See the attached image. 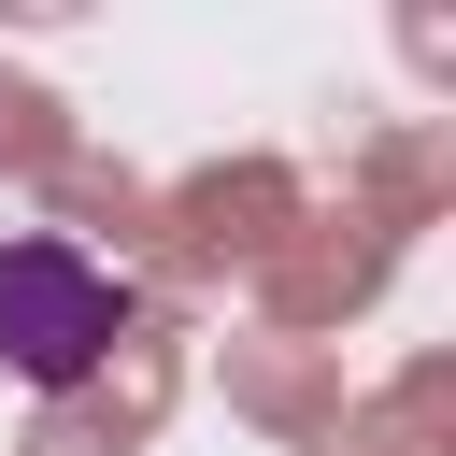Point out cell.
<instances>
[{
	"mask_svg": "<svg viewBox=\"0 0 456 456\" xmlns=\"http://www.w3.org/2000/svg\"><path fill=\"white\" fill-rule=\"evenodd\" d=\"M128 342V271H100L86 242H0V370L14 385H86Z\"/></svg>",
	"mask_w": 456,
	"mask_h": 456,
	"instance_id": "1",
	"label": "cell"
}]
</instances>
